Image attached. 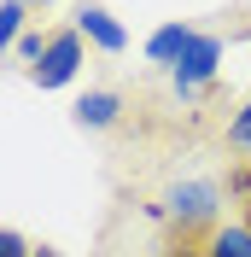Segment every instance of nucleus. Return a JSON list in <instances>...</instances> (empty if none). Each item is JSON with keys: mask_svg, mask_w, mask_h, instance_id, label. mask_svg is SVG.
Masks as SVG:
<instances>
[{"mask_svg": "<svg viewBox=\"0 0 251 257\" xmlns=\"http://www.w3.org/2000/svg\"><path fill=\"white\" fill-rule=\"evenodd\" d=\"M82 70V35L76 30H53L47 47H41V59L30 64V82L41 88V94H53V88H64V82H76Z\"/></svg>", "mask_w": 251, "mask_h": 257, "instance_id": "obj_1", "label": "nucleus"}, {"mask_svg": "<svg viewBox=\"0 0 251 257\" xmlns=\"http://www.w3.org/2000/svg\"><path fill=\"white\" fill-rule=\"evenodd\" d=\"M216 64H222V41L193 30V41H187V53H181V64L170 70V76H175V94H181V99L204 94V88L216 82Z\"/></svg>", "mask_w": 251, "mask_h": 257, "instance_id": "obj_2", "label": "nucleus"}, {"mask_svg": "<svg viewBox=\"0 0 251 257\" xmlns=\"http://www.w3.org/2000/svg\"><path fill=\"white\" fill-rule=\"evenodd\" d=\"M164 210L175 216V228H216V187L210 181H181V187H170V199H164Z\"/></svg>", "mask_w": 251, "mask_h": 257, "instance_id": "obj_3", "label": "nucleus"}, {"mask_svg": "<svg viewBox=\"0 0 251 257\" xmlns=\"http://www.w3.org/2000/svg\"><path fill=\"white\" fill-rule=\"evenodd\" d=\"M76 35H88L99 53H123L129 47V30L99 6V0H82V6H76Z\"/></svg>", "mask_w": 251, "mask_h": 257, "instance_id": "obj_4", "label": "nucleus"}, {"mask_svg": "<svg viewBox=\"0 0 251 257\" xmlns=\"http://www.w3.org/2000/svg\"><path fill=\"white\" fill-rule=\"evenodd\" d=\"M76 123L82 128H117L123 123V94L117 88H88L76 99Z\"/></svg>", "mask_w": 251, "mask_h": 257, "instance_id": "obj_5", "label": "nucleus"}, {"mask_svg": "<svg viewBox=\"0 0 251 257\" xmlns=\"http://www.w3.org/2000/svg\"><path fill=\"white\" fill-rule=\"evenodd\" d=\"M187 41H193L187 24H164V30L146 35V59H152V64H170V70H175V64H181V53H187Z\"/></svg>", "mask_w": 251, "mask_h": 257, "instance_id": "obj_6", "label": "nucleus"}, {"mask_svg": "<svg viewBox=\"0 0 251 257\" xmlns=\"http://www.w3.org/2000/svg\"><path fill=\"white\" fill-rule=\"evenodd\" d=\"M204 257H251V228L245 222H216L204 234Z\"/></svg>", "mask_w": 251, "mask_h": 257, "instance_id": "obj_7", "label": "nucleus"}, {"mask_svg": "<svg viewBox=\"0 0 251 257\" xmlns=\"http://www.w3.org/2000/svg\"><path fill=\"white\" fill-rule=\"evenodd\" d=\"M24 24H30V6L24 0H0V59L12 53V41H24Z\"/></svg>", "mask_w": 251, "mask_h": 257, "instance_id": "obj_8", "label": "nucleus"}, {"mask_svg": "<svg viewBox=\"0 0 251 257\" xmlns=\"http://www.w3.org/2000/svg\"><path fill=\"white\" fill-rule=\"evenodd\" d=\"M228 146H251V99L239 105V117L228 123Z\"/></svg>", "mask_w": 251, "mask_h": 257, "instance_id": "obj_9", "label": "nucleus"}, {"mask_svg": "<svg viewBox=\"0 0 251 257\" xmlns=\"http://www.w3.org/2000/svg\"><path fill=\"white\" fill-rule=\"evenodd\" d=\"M35 245L24 240V234H18V228H0V257H30Z\"/></svg>", "mask_w": 251, "mask_h": 257, "instance_id": "obj_10", "label": "nucleus"}, {"mask_svg": "<svg viewBox=\"0 0 251 257\" xmlns=\"http://www.w3.org/2000/svg\"><path fill=\"white\" fill-rule=\"evenodd\" d=\"M228 187H234L239 199H245V205H251V170H234V176H228Z\"/></svg>", "mask_w": 251, "mask_h": 257, "instance_id": "obj_11", "label": "nucleus"}, {"mask_svg": "<svg viewBox=\"0 0 251 257\" xmlns=\"http://www.w3.org/2000/svg\"><path fill=\"white\" fill-rule=\"evenodd\" d=\"M30 257H64V251H59V245H35Z\"/></svg>", "mask_w": 251, "mask_h": 257, "instance_id": "obj_12", "label": "nucleus"}, {"mask_svg": "<svg viewBox=\"0 0 251 257\" xmlns=\"http://www.w3.org/2000/svg\"><path fill=\"white\" fill-rule=\"evenodd\" d=\"M24 6H30V12H35V6H53V0H24Z\"/></svg>", "mask_w": 251, "mask_h": 257, "instance_id": "obj_13", "label": "nucleus"}, {"mask_svg": "<svg viewBox=\"0 0 251 257\" xmlns=\"http://www.w3.org/2000/svg\"><path fill=\"white\" fill-rule=\"evenodd\" d=\"M164 257H187V251H164Z\"/></svg>", "mask_w": 251, "mask_h": 257, "instance_id": "obj_14", "label": "nucleus"}, {"mask_svg": "<svg viewBox=\"0 0 251 257\" xmlns=\"http://www.w3.org/2000/svg\"><path fill=\"white\" fill-rule=\"evenodd\" d=\"M245 228H251V205H245Z\"/></svg>", "mask_w": 251, "mask_h": 257, "instance_id": "obj_15", "label": "nucleus"}]
</instances>
